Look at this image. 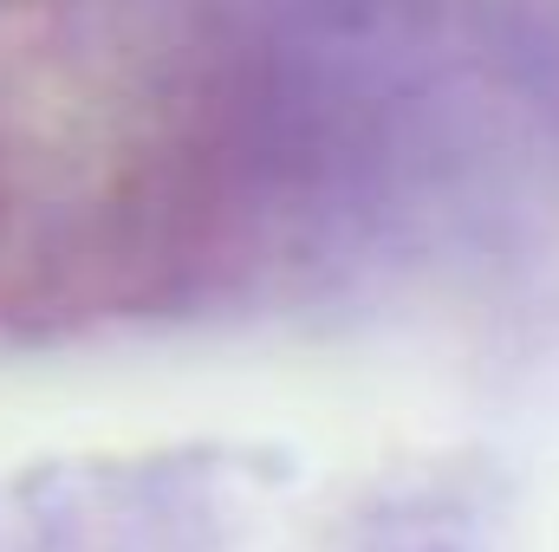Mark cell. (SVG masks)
I'll return each instance as SVG.
<instances>
[{"label": "cell", "mask_w": 559, "mask_h": 552, "mask_svg": "<svg viewBox=\"0 0 559 552\" xmlns=\"http://www.w3.org/2000/svg\"><path fill=\"white\" fill-rule=\"evenodd\" d=\"M299 163L280 0H0V345L215 299Z\"/></svg>", "instance_id": "1"}]
</instances>
